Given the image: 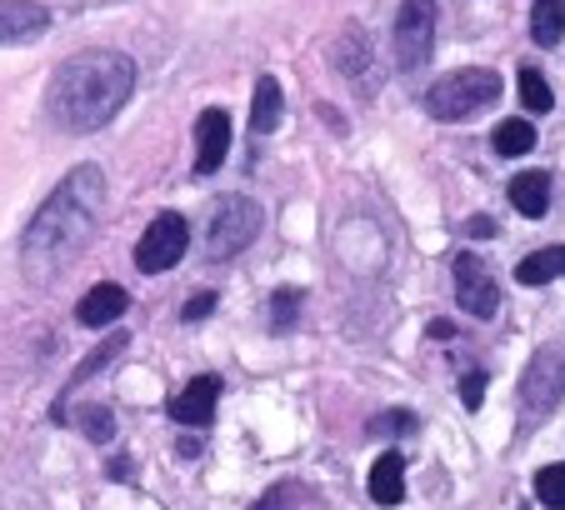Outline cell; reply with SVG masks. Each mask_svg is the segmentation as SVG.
<instances>
[{"label":"cell","mask_w":565,"mask_h":510,"mask_svg":"<svg viewBox=\"0 0 565 510\" xmlns=\"http://www.w3.org/2000/svg\"><path fill=\"white\" fill-rule=\"evenodd\" d=\"M106 211V176L100 166H75L35 211L31 231L21 241V266L31 280H51L90 245L96 221Z\"/></svg>","instance_id":"6da1fadb"},{"label":"cell","mask_w":565,"mask_h":510,"mask_svg":"<svg viewBox=\"0 0 565 510\" xmlns=\"http://www.w3.org/2000/svg\"><path fill=\"white\" fill-rule=\"evenodd\" d=\"M136 91V61L120 51H81L51 75L45 91V116L65 136H90L110 126L116 110Z\"/></svg>","instance_id":"7a4b0ae2"},{"label":"cell","mask_w":565,"mask_h":510,"mask_svg":"<svg viewBox=\"0 0 565 510\" xmlns=\"http://www.w3.org/2000/svg\"><path fill=\"white\" fill-rule=\"evenodd\" d=\"M501 96V75L486 71V65H466V71L440 75L426 91V110L436 120H470L480 106H491Z\"/></svg>","instance_id":"3957f363"},{"label":"cell","mask_w":565,"mask_h":510,"mask_svg":"<svg viewBox=\"0 0 565 510\" xmlns=\"http://www.w3.org/2000/svg\"><path fill=\"white\" fill-rule=\"evenodd\" d=\"M260 221H266V215H260V205L250 201V195L221 201V211L211 215V231H205V255H211V261H235V255L260 235Z\"/></svg>","instance_id":"277c9868"},{"label":"cell","mask_w":565,"mask_h":510,"mask_svg":"<svg viewBox=\"0 0 565 510\" xmlns=\"http://www.w3.org/2000/svg\"><path fill=\"white\" fill-rule=\"evenodd\" d=\"M436 0H401V15H395V61L401 71H420L436 51Z\"/></svg>","instance_id":"5b68a950"},{"label":"cell","mask_w":565,"mask_h":510,"mask_svg":"<svg viewBox=\"0 0 565 510\" xmlns=\"http://www.w3.org/2000/svg\"><path fill=\"white\" fill-rule=\"evenodd\" d=\"M185 245H191V231H185V221L175 211H160L156 221L146 225L140 245H136V266L146 270V276H160V270L181 266Z\"/></svg>","instance_id":"8992f818"},{"label":"cell","mask_w":565,"mask_h":510,"mask_svg":"<svg viewBox=\"0 0 565 510\" xmlns=\"http://www.w3.org/2000/svg\"><path fill=\"white\" fill-rule=\"evenodd\" d=\"M565 401V351H541L531 365H525V381H521V411L525 415H551L555 405Z\"/></svg>","instance_id":"52a82bcc"},{"label":"cell","mask_w":565,"mask_h":510,"mask_svg":"<svg viewBox=\"0 0 565 510\" xmlns=\"http://www.w3.org/2000/svg\"><path fill=\"white\" fill-rule=\"evenodd\" d=\"M456 300L470 320H491L501 310V286L476 255H456Z\"/></svg>","instance_id":"ba28073f"},{"label":"cell","mask_w":565,"mask_h":510,"mask_svg":"<svg viewBox=\"0 0 565 510\" xmlns=\"http://www.w3.org/2000/svg\"><path fill=\"white\" fill-rule=\"evenodd\" d=\"M225 150H231V116L221 106L201 110V120H195V176H215L225 166Z\"/></svg>","instance_id":"9c48e42d"},{"label":"cell","mask_w":565,"mask_h":510,"mask_svg":"<svg viewBox=\"0 0 565 510\" xmlns=\"http://www.w3.org/2000/svg\"><path fill=\"white\" fill-rule=\"evenodd\" d=\"M215 401H221V375H195L185 391L171 395V405H166V411H171L175 425H211Z\"/></svg>","instance_id":"30bf717a"},{"label":"cell","mask_w":565,"mask_h":510,"mask_svg":"<svg viewBox=\"0 0 565 510\" xmlns=\"http://www.w3.org/2000/svg\"><path fill=\"white\" fill-rule=\"evenodd\" d=\"M45 25H51V11H45V6H31V0H0V45L35 41Z\"/></svg>","instance_id":"8fae6325"},{"label":"cell","mask_w":565,"mask_h":510,"mask_svg":"<svg viewBox=\"0 0 565 510\" xmlns=\"http://www.w3.org/2000/svg\"><path fill=\"white\" fill-rule=\"evenodd\" d=\"M130 306V296L116 286V280H100V286H90L86 296H81V306H75V320L90 330L110 326V320H120V310Z\"/></svg>","instance_id":"7c38bea8"},{"label":"cell","mask_w":565,"mask_h":510,"mask_svg":"<svg viewBox=\"0 0 565 510\" xmlns=\"http://www.w3.org/2000/svg\"><path fill=\"white\" fill-rule=\"evenodd\" d=\"M505 191H511V205L525 215V221H541V215L551 211V176H545V170H525V176H515Z\"/></svg>","instance_id":"4fadbf2b"},{"label":"cell","mask_w":565,"mask_h":510,"mask_svg":"<svg viewBox=\"0 0 565 510\" xmlns=\"http://www.w3.org/2000/svg\"><path fill=\"white\" fill-rule=\"evenodd\" d=\"M401 496H406V460L391 450L371 466V500L375 506H401Z\"/></svg>","instance_id":"5bb4252c"},{"label":"cell","mask_w":565,"mask_h":510,"mask_svg":"<svg viewBox=\"0 0 565 510\" xmlns=\"http://www.w3.org/2000/svg\"><path fill=\"white\" fill-rule=\"evenodd\" d=\"M555 276H565V245H545V251L525 255L521 266H515L521 286H551Z\"/></svg>","instance_id":"9a60e30c"},{"label":"cell","mask_w":565,"mask_h":510,"mask_svg":"<svg viewBox=\"0 0 565 510\" xmlns=\"http://www.w3.org/2000/svg\"><path fill=\"white\" fill-rule=\"evenodd\" d=\"M280 126V81L276 75H260L256 81V106H250V130L270 136Z\"/></svg>","instance_id":"2e32d148"},{"label":"cell","mask_w":565,"mask_h":510,"mask_svg":"<svg viewBox=\"0 0 565 510\" xmlns=\"http://www.w3.org/2000/svg\"><path fill=\"white\" fill-rule=\"evenodd\" d=\"M561 35H565V6H561V0H535L531 41L541 45V51H551V45H561Z\"/></svg>","instance_id":"e0dca14e"},{"label":"cell","mask_w":565,"mask_h":510,"mask_svg":"<svg viewBox=\"0 0 565 510\" xmlns=\"http://www.w3.org/2000/svg\"><path fill=\"white\" fill-rule=\"evenodd\" d=\"M120 351H126V330H120V336H110V340H100L96 351H90L86 361L75 365V371H71V381H65V395H71V391H81V385H86V381H90V375H96V371H106V365L116 361Z\"/></svg>","instance_id":"ac0fdd59"},{"label":"cell","mask_w":565,"mask_h":510,"mask_svg":"<svg viewBox=\"0 0 565 510\" xmlns=\"http://www.w3.org/2000/svg\"><path fill=\"white\" fill-rule=\"evenodd\" d=\"M491 146H495V156H525V150H535V126L521 120V116L501 120L495 136H491Z\"/></svg>","instance_id":"d6986e66"},{"label":"cell","mask_w":565,"mask_h":510,"mask_svg":"<svg viewBox=\"0 0 565 510\" xmlns=\"http://www.w3.org/2000/svg\"><path fill=\"white\" fill-rule=\"evenodd\" d=\"M521 106L531 110V116H545V110L555 106V96H551V81L541 75V65H521Z\"/></svg>","instance_id":"ffe728a7"},{"label":"cell","mask_w":565,"mask_h":510,"mask_svg":"<svg viewBox=\"0 0 565 510\" xmlns=\"http://www.w3.org/2000/svg\"><path fill=\"white\" fill-rule=\"evenodd\" d=\"M535 500L551 510H565V466H545L535 470Z\"/></svg>","instance_id":"44dd1931"},{"label":"cell","mask_w":565,"mask_h":510,"mask_svg":"<svg viewBox=\"0 0 565 510\" xmlns=\"http://www.w3.org/2000/svg\"><path fill=\"white\" fill-rule=\"evenodd\" d=\"M75 425H81V431H86L96 446H106L110 431H116V421H110L106 405H81V411H75Z\"/></svg>","instance_id":"7402d4cb"},{"label":"cell","mask_w":565,"mask_h":510,"mask_svg":"<svg viewBox=\"0 0 565 510\" xmlns=\"http://www.w3.org/2000/svg\"><path fill=\"white\" fill-rule=\"evenodd\" d=\"M296 306H300V290H276V300H270V326L290 330L296 326Z\"/></svg>","instance_id":"603a6c76"},{"label":"cell","mask_w":565,"mask_h":510,"mask_svg":"<svg viewBox=\"0 0 565 510\" xmlns=\"http://www.w3.org/2000/svg\"><path fill=\"white\" fill-rule=\"evenodd\" d=\"M416 425L420 421L411 411H391V415H375V421H371V436H395V431H401V436H411Z\"/></svg>","instance_id":"cb8c5ba5"},{"label":"cell","mask_w":565,"mask_h":510,"mask_svg":"<svg viewBox=\"0 0 565 510\" xmlns=\"http://www.w3.org/2000/svg\"><path fill=\"white\" fill-rule=\"evenodd\" d=\"M300 506H306V490L300 486H276L270 496L256 500V510H300Z\"/></svg>","instance_id":"d4e9b609"},{"label":"cell","mask_w":565,"mask_h":510,"mask_svg":"<svg viewBox=\"0 0 565 510\" xmlns=\"http://www.w3.org/2000/svg\"><path fill=\"white\" fill-rule=\"evenodd\" d=\"M460 401H466V411H480V401H486V371H470L460 381Z\"/></svg>","instance_id":"484cf974"},{"label":"cell","mask_w":565,"mask_h":510,"mask_svg":"<svg viewBox=\"0 0 565 510\" xmlns=\"http://www.w3.org/2000/svg\"><path fill=\"white\" fill-rule=\"evenodd\" d=\"M215 310V290H201V296H191L185 300V310H181V320H205Z\"/></svg>","instance_id":"4316f807"},{"label":"cell","mask_w":565,"mask_h":510,"mask_svg":"<svg viewBox=\"0 0 565 510\" xmlns=\"http://www.w3.org/2000/svg\"><path fill=\"white\" fill-rule=\"evenodd\" d=\"M466 235H476V241H491V235H495V221H491V215H476V221L466 225Z\"/></svg>","instance_id":"83f0119b"},{"label":"cell","mask_w":565,"mask_h":510,"mask_svg":"<svg viewBox=\"0 0 565 510\" xmlns=\"http://www.w3.org/2000/svg\"><path fill=\"white\" fill-rule=\"evenodd\" d=\"M426 336H430V340H446V336H456V326H450V320H436V326H430Z\"/></svg>","instance_id":"f1b7e54d"}]
</instances>
